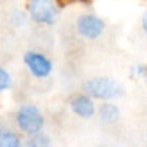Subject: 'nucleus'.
<instances>
[{
	"mask_svg": "<svg viewBox=\"0 0 147 147\" xmlns=\"http://www.w3.org/2000/svg\"><path fill=\"white\" fill-rule=\"evenodd\" d=\"M24 64L31 77L36 80H46L53 72L52 60L39 51H28L24 55Z\"/></svg>",
	"mask_w": 147,
	"mask_h": 147,
	"instance_id": "20e7f679",
	"label": "nucleus"
},
{
	"mask_svg": "<svg viewBox=\"0 0 147 147\" xmlns=\"http://www.w3.org/2000/svg\"><path fill=\"white\" fill-rule=\"evenodd\" d=\"M77 33L87 40H95L100 38L106 30V22L102 17L94 13H83L76 21Z\"/></svg>",
	"mask_w": 147,
	"mask_h": 147,
	"instance_id": "39448f33",
	"label": "nucleus"
},
{
	"mask_svg": "<svg viewBox=\"0 0 147 147\" xmlns=\"http://www.w3.org/2000/svg\"><path fill=\"white\" fill-rule=\"evenodd\" d=\"M146 138H147V131H146Z\"/></svg>",
	"mask_w": 147,
	"mask_h": 147,
	"instance_id": "ddd939ff",
	"label": "nucleus"
},
{
	"mask_svg": "<svg viewBox=\"0 0 147 147\" xmlns=\"http://www.w3.org/2000/svg\"><path fill=\"white\" fill-rule=\"evenodd\" d=\"M28 16L36 25L52 26L59 16L56 0H29Z\"/></svg>",
	"mask_w": 147,
	"mask_h": 147,
	"instance_id": "7ed1b4c3",
	"label": "nucleus"
},
{
	"mask_svg": "<svg viewBox=\"0 0 147 147\" xmlns=\"http://www.w3.org/2000/svg\"><path fill=\"white\" fill-rule=\"evenodd\" d=\"M141 25H142V30H143V33L147 35V9H146V12L143 13V16H142Z\"/></svg>",
	"mask_w": 147,
	"mask_h": 147,
	"instance_id": "f8f14e48",
	"label": "nucleus"
},
{
	"mask_svg": "<svg viewBox=\"0 0 147 147\" xmlns=\"http://www.w3.org/2000/svg\"><path fill=\"white\" fill-rule=\"evenodd\" d=\"M96 113L99 115V119L103 124L113 125L121 117V109L117 104L112 102H104L100 104V107L96 109Z\"/></svg>",
	"mask_w": 147,
	"mask_h": 147,
	"instance_id": "0eeeda50",
	"label": "nucleus"
},
{
	"mask_svg": "<svg viewBox=\"0 0 147 147\" xmlns=\"http://www.w3.org/2000/svg\"><path fill=\"white\" fill-rule=\"evenodd\" d=\"M70 111L77 117L82 120H90L96 115V104L95 99H92L90 95L85 94H77L70 99L69 102Z\"/></svg>",
	"mask_w": 147,
	"mask_h": 147,
	"instance_id": "423d86ee",
	"label": "nucleus"
},
{
	"mask_svg": "<svg viewBox=\"0 0 147 147\" xmlns=\"http://www.w3.org/2000/svg\"><path fill=\"white\" fill-rule=\"evenodd\" d=\"M131 76L147 81V64H136L131 68Z\"/></svg>",
	"mask_w": 147,
	"mask_h": 147,
	"instance_id": "9b49d317",
	"label": "nucleus"
},
{
	"mask_svg": "<svg viewBox=\"0 0 147 147\" xmlns=\"http://www.w3.org/2000/svg\"><path fill=\"white\" fill-rule=\"evenodd\" d=\"M0 147H24V141L16 130L0 125Z\"/></svg>",
	"mask_w": 147,
	"mask_h": 147,
	"instance_id": "6e6552de",
	"label": "nucleus"
},
{
	"mask_svg": "<svg viewBox=\"0 0 147 147\" xmlns=\"http://www.w3.org/2000/svg\"><path fill=\"white\" fill-rule=\"evenodd\" d=\"M85 94L90 95L95 100L112 102L124 95L125 89L119 81L107 76H96L86 80L82 85Z\"/></svg>",
	"mask_w": 147,
	"mask_h": 147,
	"instance_id": "f257e3e1",
	"label": "nucleus"
},
{
	"mask_svg": "<svg viewBox=\"0 0 147 147\" xmlns=\"http://www.w3.org/2000/svg\"><path fill=\"white\" fill-rule=\"evenodd\" d=\"M12 86H13V80L11 73L4 67H0V95L12 89Z\"/></svg>",
	"mask_w": 147,
	"mask_h": 147,
	"instance_id": "9d476101",
	"label": "nucleus"
},
{
	"mask_svg": "<svg viewBox=\"0 0 147 147\" xmlns=\"http://www.w3.org/2000/svg\"><path fill=\"white\" fill-rule=\"evenodd\" d=\"M16 126L25 136L30 137L43 131L46 125V117L42 109L35 104H22L14 115Z\"/></svg>",
	"mask_w": 147,
	"mask_h": 147,
	"instance_id": "f03ea898",
	"label": "nucleus"
},
{
	"mask_svg": "<svg viewBox=\"0 0 147 147\" xmlns=\"http://www.w3.org/2000/svg\"><path fill=\"white\" fill-rule=\"evenodd\" d=\"M24 147H52V141L48 134L40 131L38 134L29 137L24 142Z\"/></svg>",
	"mask_w": 147,
	"mask_h": 147,
	"instance_id": "1a4fd4ad",
	"label": "nucleus"
}]
</instances>
